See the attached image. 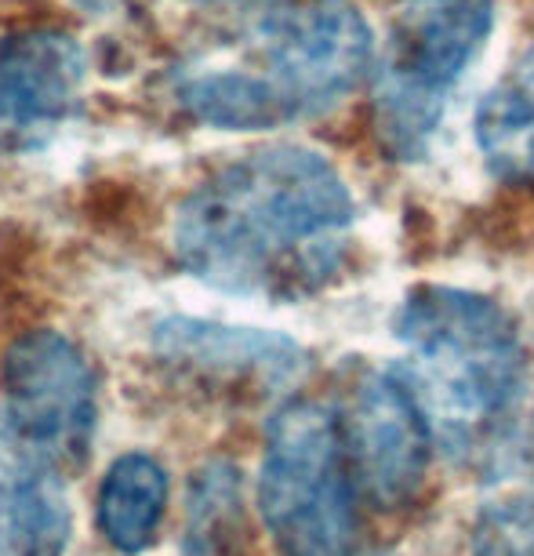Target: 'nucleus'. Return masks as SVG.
<instances>
[{
	"instance_id": "nucleus-7",
	"label": "nucleus",
	"mask_w": 534,
	"mask_h": 556,
	"mask_svg": "<svg viewBox=\"0 0 534 556\" xmlns=\"http://www.w3.org/2000/svg\"><path fill=\"white\" fill-rule=\"evenodd\" d=\"M331 407L360 502L379 509L407 506L425 484L433 437L396 375L390 367L356 371Z\"/></svg>"
},
{
	"instance_id": "nucleus-14",
	"label": "nucleus",
	"mask_w": 534,
	"mask_h": 556,
	"mask_svg": "<svg viewBox=\"0 0 534 556\" xmlns=\"http://www.w3.org/2000/svg\"><path fill=\"white\" fill-rule=\"evenodd\" d=\"M73 4L88 8V12H106V8H113V4H120V0H73Z\"/></svg>"
},
{
	"instance_id": "nucleus-8",
	"label": "nucleus",
	"mask_w": 534,
	"mask_h": 556,
	"mask_svg": "<svg viewBox=\"0 0 534 556\" xmlns=\"http://www.w3.org/2000/svg\"><path fill=\"white\" fill-rule=\"evenodd\" d=\"M88 62L73 37L51 29L0 37V153L48 146L80 110Z\"/></svg>"
},
{
	"instance_id": "nucleus-2",
	"label": "nucleus",
	"mask_w": 534,
	"mask_h": 556,
	"mask_svg": "<svg viewBox=\"0 0 534 556\" xmlns=\"http://www.w3.org/2000/svg\"><path fill=\"white\" fill-rule=\"evenodd\" d=\"M374 70L353 0H247L175 70V99L223 131H269L345 102Z\"/></svg>"
},
{
	"instance_id": "nucleus-12",
	"label": "nucleus",
	"mask_w": 534,
	"mask_h": 556,
	"mask_svg": "<svg viewBox=\"0 0 534 556\" xmlns=\"http://www.w3.org/2000/svg\"><path fill=\"white\" fill-rule=\"evenodd\" d=\"M167 506V473L153 455H120L99 488V531L117 553L150 549Z\"/></svg>"
},
{
	"instance_id": "nucleus-5",
	"label": "nucleus",
	"mask_w": 534,
	"mask_h": 556,
	"mask_svg": "<svg viewBox=\"0 0 534 556\" xmlns=\"http://www.w3.org/2000/svg\"><path fill=\"white\" fill-rule=\"evenodd\" d=\"M495 0H400L374 73V131L393 161H422L484 51Z\"/></svg>"
},
{
	"instance_id": "nucleus-3",
	"label": "nucleus",
	"mask_w": 534,
	"mask_h": 556,
	"mask_svg": "<svg viewBox=\"0 0 534 556\" xmlns=\"http://www.w3.org/2000/svg\"><path fill=\"white\" fill-rule=\"evenodd\" d=\"M390 371L422 412L447 458H484L506 440L527 390V350L495 299L452 285H418L393 317Z\"/></svg>"
},
{
	"instance_id": "nucleus-10",
	"label": "nucleus",
	"mask_w": 534,
	"mask_h": 556,
	"mask_svg": "<svg viewBox=\"0 0 534 556\" xmlns=\"http://www.w3.org/2000/svg\"><path fill=\"white\" fill-rule=\"evenodd\" d=\"M156 350L167 361L196 367V371L226 375V379L288 382L298 375V342L258 328H229V324L171 317L156 328Z\"/></svg>"
},
{
	"instance_id": "nucleus-4",
	"label": "nucleus",
	"mask_w": 534,
	"mask_h": 556,
	"mask_svg": "<svg viewBox=\"0 0 534 556\" xmlns=\"http://www.w3.org/2000/svg\"><path fill=\"white\" fill-rule=\"evenodd\" d=\"M258 513L284 556H353L360 495L331 401L295 396L266 426Z\"/></svg>"
},
{
	"instance_id": "nucleus-9",
	"label": "nucleus",
	"mask_w": 534,
	"mask_h": 556,
	"mask_svg": "<svg viewBox=\"0 0 534 556\" xmlns=\"http://www.w3.org/2000/svg\"><path fill=\"white\" fill-rule=\"evenodd\" d=\"M73 509L62 477L0 412V556H62Z\"/></svg>"
},
{
	"instance_id": "nucleus-13",
	"label": "nucleus",
	"mask_w": 534,
	"mask_h": 556,
	"mask_svg": "<svg viewBox=\"0 0 534 556\" xmlns=\"http://www.w3.org/2000/svg\"><path fill=\"white\" fill-rule=\"evenodd\" d=\"M473 556H534V491H509L480 506Z\"/></svg>"
},
{
	"instance_id": "nucleus-6",
	"label": "nucleus",
	"mask_w": 534,
	"mask_h": 556,
	"mask_svg": "<svg viewBox=\"0 0 534 556\" xmlns=\"http://www.w3.org/2000/svg\"><path fill=\"white\" fill-rule=\"evenodd\" d=\"M4 418L55 469L77 473L96 440V375L84 353L59 331H26L0 367Z\"/></svg>"
},
{
	"instance_id": "nucleus-1",
	"label": "nucleus",
	"mask_w": 534,
	"mask_h": 556,
	"mask_svg": "<svg viewBox=\"0 0 534 556\" xmlns=\"http://www.w3.org/2000/svg\"><path fill=\"white\" fill-rule=\"evenodd\" d=\"M356 201L328 156L262 146L212 172L175 215V255L201 285L244 299L317 295L353 251Z\"/></svg>"
},
{
	"instance_id": "nucleus-11",
	"label": "nucleus",
	"mask_w": 534,
	"mask_h": 556,
	"mask_svg": "<svg viewBox=\"0 0 534 556\" xmlns=\"http://www.w3.org/2000/svg\"><path fill=\"white\" fill-rule=\"evenodd\" d=\"M473 139L491 175L534 186V45L476 102Z\"/></svg>"
}]
</instances>
